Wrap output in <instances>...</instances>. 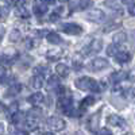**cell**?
<instances>
[{"label": "cell", "mask_w": 135, "mask_h": 135, "mask_svg": "<svg viewBox=\"0 0 135 135\" xmlns=\"http://www.w3.org/2000/svg\"><path fill=\"white\" fill-rule=\"evenodd\" d=\"M107 53H108L109 55H116V54L119 53V50H118V46H116V45H111V46L107 49Z\"/></svg>", "instance_id": "cell-27"}, {"label": "cell", "mask_w": 135, "mask_h": 135, "mask_svg": "<svg viewBox=\"0 0 135 135\" xmlns=\"http://www.w3.org/2000/svg\"><path fill=\"white\" fill-rule=\"evenodd\" d=\"M9 60L7 58V55H2V54H0V66H3L4 64H7Z\"/></svg>", "instance_id": "cell-33"}, {"label": "cell", "mask_w": 135, "mask_h": 135, "mask_svg": "<svg viewBox=\"0 0 135 135\" xmlns=\"http://www.w3.org/2000/svg\"><path fill=\"white\" fill-rule=\"evenodd\" d=\"M47 126L53 130V131H62L66 126V123L64 119L58 118V116H50L47 119Z\"/></svg>", "instance_id": "cell-2"}, {"label": "cell", "mask_w": 135, "mask_h": 135, "mask_svg": "<svg viewBox=\"0 0 135 135\" xmlns=\"http://www.w3.org/2000/svg\"><path fill=\"white\" fill-rule=\"evenodd\" d=\"M47 12V6L43 3H38L34 6V14L35 15H45Z\"/></svg>", "instance_id": "cell-19"}, {"label": "cell", "mask_w": 135, "mask_h": 135, "mask_svg": "<svg viewBox=\"0 0 135 135\" xmlns=\"http://www.w3.org/2000/svg\"><path fill=\"white\" fill-rule=\"evenodd\" d=\"M43 4H55V0H43Z\"/></svg>", "instance_id": "cell-37"}, {"label": "cell", "mask_w": 135, "mask_h": 135, "mask_svg": "<svg viewBox=\"0 0 135 135\" xmlns=\"http://www.w3.org/2000/svg\"><path fill=\"white\" fill-rule=\"evenodd\" d=\"M58 84H60V80H58V77H55V76H51L47 80L49 88H55V86H58Z\"/></svg>", "instance_id": "cell-25"}, {"label": "cell", "mask_w": 135, "mask_h": 135, "mask_svg": "<svg viewBox=\"0 0 135 135\" xmlns=\"http://www.w3.org/2000/svg\"><path fill=\"white\" fill-rule=\"evenodd\" d=\"M8 16V8L7 7H0V22L6 20Z\"/></svg>", "instance_id": "cell-26"}, {"label": "cell", "mask_w": 135, "mask_h": 135, "mask_svg": "<svg viewBox=\"0 0 135 135\" xmlns=\"http://www.w3.org/2000/svg\"><path fill=\"white\" fill-rule=\"evenodd\" d=\"M7 2H8L9 4H12V6L20 7V6H23V3H25V0H7Z\"/></svg>", "instance_id": "cell-30"}, {"label": "cell", "mask_w": 135, "mask_h": 135, "mask_svg": "<svg viewBox=\"0 0 135 135\" xmlns=\"http://www.w3.org/2000/svg\"><path fill=\"white\" fill-rule=\"evenodd\" d=\"M26 46H27V49H34V47L37 46V42L34 41V39H31V38H28L26 41Z\"/></svg>", "instance_id": "cell-29"}, {"label": "cell", "mask_w": 135, "mask_h": 135, "mask_svg": "<svg viewBox=\"0 0 135 135\" xmlns=\"http://www.w3.org/2000/svg\"><path fill=\"white\" fill-rule=\"evenodd\" d=\"M55 72H57V74L61 76V77H68L69 76V68L65 64H58L55 66Z\"/></svg>", "instance_id": "cell-16"}, {"label": "cell", "mask_w": 135, "mask_h": 135, "mask_svg": "<svg viewBox=\"0 0 135 135\" xmlns=\"http://www.w3.org/2000/svg\"><path fill=\"white\" fill-rule=\"evenodd\" d=\"M122 3H123V4H130V6H131V4H134V0H122Z\"/></svg>", "instance_id": "cell-38"}, {"label": "cell", "mask_w": 135, "mask_h": 135, "mask_svg": "<svg viewBox=\"0 0 135 135\" xmlns=\"http://www.w3.org/2000/svg\"><path fill=\"white\" fill-rule=\"evenodd\" d=\"M108 65H109V64H108V61H107L105 58L99 57V58H95L91 64H89V69H91L92 72H99V70L105 69Z\"/></svg>", "instance_id": "cell-5"}, {"label": "cell", "mask_w": 135, "mask_h": 135, "mask_svg": "<svg viewBox=\"0 0 135 135\" xmlns=\"http://www.w3.org/2000/svg\"><path fill=\"white\" fill-rule=\"evenodd\" d=\"M22 39V34L19 30H12L9 34V41L11 42H19Z\"/></svg>", "instance_id": "cell-23"}, {"label": "cell", "mask_w": 135, "mask_h": 135, "mask_svg": "<svg viewBox=\"0 0 135 135\" xmlns=\"http://www.w3.org/2000/svg\"><path fill=\"white\" fill-rule=\"evenodd\" d=\"M43 95L41 93V92H35V93H32L28 99H27V101L28 103H31V104H34V105H37V104H39V103H42L43 101Z\"/></svg>", "instance_id": "cell-14"}, {"label": "cell", "mask_w": 135, "mask_h": 135, "mask_svg": "<svg viewBox=\"0 0 135 135\" xmlns=\"http://www.w3.org/2000/svg\"><path fill=\"white\" fill-rule=\"evenodd\" d=\"M101 49H103V41L96 38V39H92L91 43L86 46L85 53L86 54H95V53H99Z\"/></svg>", "instance_id": "cell-6"}, {"label": "cell", "mask_w": 135, "mask_h": 135, "mask_svg": "<svg viewBox=\"0 0 135 135\" xmlns=\"http://www.w3.org/2000/svg\"><path fill=\"white\" fill-rule=\"evenodd\" d=\"M108 123L111 126H114V127H124L126 126V120L120 118L119 115H109L108 116Z\"/></svg>", "instance_id": "cell-7"}, {"label": "cell", "mask_w": 135, "mask_h": 135, "mask_svg": "<svg viewBox=\"0 0 135 135\" xmlns=\"http://www.w3.org/2000/svg\"><path fill=\"white\" fill-rule=\"evenodd\" d=\"M85 16L88 20L95 22V23H100V22H103L105 19V14L101 9H89Z\"/></svg>", "instance_id": "cell-3"}, {"label": "cell", "mask_w": 135, "mask_h": 135, "mask_svg": "<svg viewBox=\"0 0 135 135\" xmlns=\"http://www.w3.org/2000/svg\"><path fill=\"white\" fill-rule=\"evenodd\" d=\"M99 120H100V114H93L88 118V122H86V126L91 131H96L97 127H99Z\"/></svg>", "instance_id": "cell-8"}, {"label": "cell", "mask_w": 135, "mask_h": 135, "mask_svg": "<svg viewBox=\"0 0 135 135\" xmlns=\"http://www.w3.org/2000/svg\"><path fill=\"white\" fill-rule=\"evenodd\" d=\"M60 18H61V15H60V12H58V11H57V12L54 11V12L50 15V20H51V22H57Z\"/></svg>", "instance_id": "cell-31"}, {"label": "cell", "mask_w": 135, "mask_h": 135, "mask_svg": "<svg viewBox=\"0 0 135 135\" xmlns=\"http://www.w3.org/2000/svg\"><path fill=\"white\" fill-rule=\"evenodd\" d=\"M42 115V112H41V109L39 108H32V109H30L28 111V114H27V116L28 118H32V119H37L38 120V118Z\"/></svg>", "instance_id": "cell-24"}, {"label": "cell", "mask_w": 135, "mask_h": 135, "mask_svg": "<svg viewBox=\"0 0 135 135\" xmlns=\"http://www.w3.org/2000/svg\"><path fill=\"white\" fill-rule=\"evenodd\" d=\"M74 85L81 91H92V92H101L100 84L91 77H80L77 78Z\"/></svg>", "instance_id": "cell-1"}, {"label": "cell", "mask_w": 135, "mask_h": 135, "mask_svg": "<svg viewBox=\"0 0 135 135\" xmlns=\"http://www.w3.org/2000/svg\"><path fill=\"white\" fill-rule=\"evenodd\" d=\"M43 135H54L53 132H43Z\"/></svg>", "instance_id": "cell-41"}, {"label": "cell", "mask_w": 135, "mask_h": 135, "mask_svg": "<svg viewBox=\"0 0 135 135\" xmlns=\"http://www.w3.org/2000/svg\"><path fill=\"white\" fill-rule=\"evenodd\" d=\"M47 41L50 42V43H53V45H60V43H62V38L58 35L57 32H54V31H50L49 34H47Z\"/></svg>", "instance_id": "cell-15"}, {"label": "cell", "mask_w": 135, "mask_h": 135, "mask_svg": "<svg viewBox=\"0 0 135 135\" xmlns=\"http://www.w3.org/2000/svg\"><path fill=\"white\" fill-rule=\"evenodd\" d=\"M23 89V86H22L20 84H14V85H11L8 88V91L6 92V96L7 97H12V96H16L20 93V91Z\"/></svg>", "instance_id": "cell-11"}, {"label": "cell", "mask_w": 135, "mask_h": 135, "mask_svg": "<svg viewBox=\"0 0 135 135\" xmlns=\"http://www.w3.org/2000/svg\"><path fill=\"white\" fill-rule=\"evenodd\" d=\"M61 3H66V2H69V0H60Z\"/></svg>", "instance_id": "cell-42"}, {"label": "cell", "mask_w": 135, "mask_h": 135, "mask_svg": "<svg viewBox=\"0 0 135 135\" xmlns=\"http://www.w3.org/2000/svg\"><path fill=\"white\" fill-rule=\"evenodd\" d=\"M93 103H95V97H93V96H88V97H85V99L81 101V105H80L81 111L86 109L88 107H91Z\"/></svg>", "instance_id": "cell-20"}, {"label": "cell", "mask_w": 135, "mask_h": 135, "mask_svg": "<svg viewBox=\"0 0 135 135\" xmlns=\"http://www.w3.org/2000/svg\"><path fill=\"white\" fill-rule=\"evenodd\" d=\"M112 41H114V45H122V43H124L127 41V35L124 32H116L114 37H112Z\"/></svg>", "instance_id": "cell-17"}, {"label": "cell", "mask_w": 135, "mask_h": 135, "mask_svg": "<svg viewBox=\"0 0 135 135\" xmlns=\"http://www.w3.org/2000/svg\"><path fill=\"white\" fill-rule=\"evenodd\" d=\"M42 85H43V77L42 76H35L34 74L30 78V86L32 89H41Z\"/></svg>", "instance_id": "cell-10"}, {"label": "cell", "mask_w": 135, "mask_h": 135, "mask_svg": "<svg viewBox=\"0 0 135 135\" xmlns=\"http://www.w3.org/2000/svg\"><path fill=\"white\" fill-rule=\"evenodd\" d=\"M126 77H127V73H126V72L119 70V72L112 73L111 77H109V80H111V83H120V81H123V80H126Z\"/></svg>", "instance_id": "cell-12"}, {"label": "cell", "mask_w": 135, "mask_h": 135, "mask_svg": "<svg viewBox=\"0 0 135 135\" xmlns=\"http://www.w3.org/2000/svg\"><path fill=\"white\" fill-rule=\"evenodd\" d=\"M37 127H38V120L27 116V119L25 120V128L28 130V131H31V130H35Z\"/></svg>", "instance_id": "cell-18"}, {"label": "cell", "mask_w": 135, "mask_h": 135, "mask_svg": "<svg viewBox=\"0 0 135 135\" xmlns=\"http://www.w3.org/2000/svg\"><path fill=\"white\" fill-rule=\"evenodd\" d=\"M97 135H112V132H111L108 128H101V130L97 132Z\"/></svg>", "instance_id": "cell-32"}, {"label": "cell", "mask_w": 135, "mask_h": 135, "mask_svg": "<svg viewBox=\"0 0 135 135\" xmlns=\"http://www.w3.org/2000/svg\"><path fill=\"white\" fill-rule=\"evenodd\" d=\"M16 15H18L19 18H25V19L30 18V12H28V11H27L23 6H20V7L16 8Z\"/></svg>", "instance_id": "cell-21"}, {"label": "cell", "mask_w": 135, "mask_h": 135, "mask_svg": "<svg viewBox=\"0 0 135 135\" xmlns=\"http://www.w3.org/2000/svg\"><path fill=\"white\" fill-rule=\"evenodd\" d=\"M130 78H131V80H132V81H135V69L130 72Z\"/></svg>", "instance_id": "cell-36"}, {"label": "cell", "mask_w": 135, "mask_h": 135, "mask_svg": "<svg viewBox=\"0 0 135 135\" xmlns=\"http://www.w3.org/2000/svg\"><path fill=\"white\" fill-rule=\"evenodd\" d=\"M60 30L66 32V34H70V35H77V34L83 32L81 26H78L76 23H64V25L60 26Z\"/></svg>", "instance_id": "cell-4"}, {"label": "cell", "mask_w": 135, "mask_h": 135, "mask_svg": "<svg viewBox=\"0 0 135 135\" xmlns=\"http://www.w3.org/2000/svg\"><path fill=\"white\" fill-rule=\"evenodd\" d=\"M6 68L4 66H0V78H4V76H6Z\"/></svg>", "instance_id": "cell-35"}, {"label": "cell", "mask_w": 135, "mask_h": 135, "mask_svg": "<svg viewBox=\"0 0 135 135\" xmlns=\"http://www.w3.org/2000/svg\"><path fill=\"white\" fill-rule=\"evenodd\" d=\"M62 54H64V50H62V49L55 47V49H51V50L47 51L46 57H47L49 60H51V61H55V60H60V58L62 57Z\"/></svg>", "instance_id": "cell-9"}, {"label": "cell", "mask_w": 135, "mask_h": 135, "mask_svg": "<svg viewBox=\"0 0 135 135\" xmlns=\"http://www.w3.org/2000/svg\"><path fill=\"white\" fill-rule=\"evenodd\" d=\"M3 35H4V28L0 26V42H2V39H3Z\"/></svg>", "instance_id": "cell-40"}, {"label": "cell", "mask_w": 135, "mask_h": 135, "mask_svg": "<svg viewBox=\"0 0 135 135\" xmlns=\"http://www.w3.org/2000/svg\"><path fill=\"white\" fill-rule=\"evenodd\" d=\"M34 73H35V76H45L47 73V68L45 66V65H38V66H35L34 68Z\"/></svg>", "instance_id": "cell-22"}, {"label": "cell", "mask_w": 135, "mask_h": 135, "mask_svg": "<svg viewBox=\"0 0 135 135\" xmlns=\"http://www.w3.org/2000/svg\"><path fill=\"white\" fill-rule=\"evenodd\" d=\"M115 60L118 64H127L130 60H131V55L127 53V51H119L116 55H115Z\"/></svg>", "instance_id": "cell-13"}, {"label": "cell", "mask_w": 135, "mask_h": 135, "mask_svg": "<svg viewBox=\"0 0 135 135\" xmlns=\"http://www.w3.org/2000/svg\"><path fill=\"white\" fill-rule=\"evenodd\" d=\"M4 124H3V123H0V135H4Z\"/></svg>", "instance_id": "cell-39"}, {"label": "cell", "mask_w": 135, "mask_h": 135, "mask_svg": "<svg viewBox=\"0 0 135 135\" xmlns=\"http://www.w3.org/2000/svg\"><path fill=\"white\" fill-rule=\"evenodd\" d=\"M73 65H74V68H76V70H81V68H83V61H81V58L73 60Z\"/></svg>", "instance_id": "cell-28"}, {"label": "cell", "mask_w": 135, "mask_h": 135, "mask_svg": "<svg viewBox=\"0 0 135 135\" xmlns=\"http://www.w3.org/2000/svg\"><path fill=\"white\" fill-rule=\"evenodd\" d=\"M128 12H130V15L135 16V3H134V4H131V6L128 7Z\"/></svg>", "instance_id": "cell-34"}]
</instances>
